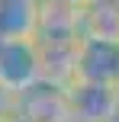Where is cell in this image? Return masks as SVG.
Here are the masks:
<instances>
[{
	"label": "cell",
	"instance_id": "obj_1",
	"mask_svg": "<svg viewBox=\"0 0 119 122\" xmlns=\"http://www.w3.org/2000/svg\"><path fill=\"white\" fill-rule=\"evenodd\" d=\"M0 84L23 97L36 84H42V51L36 39H6L0 48Z\"/></svg>",
	"mask_w": 119,
	"mask_h": 122
},
{
	"label": "cell",
	"instance_id": "obj_2",
	"mask_svg": "<svg viewBox=\"0 0 119 122\" xmlns=\"http://www.w3.org/2000/svg\"><path fill=\"white\" fill-rule=\"evenodd\" d=\"M71 122H119V87L113 84H74L64 90Z\"/></svg>",
	"mask_w": 119,
	"mask_h": 122
},
{
	"label": "cell",
	"instance_id": "obj_3",
	"mask_svg": "<svg viewBox=\"0 0 119 122\" xmlns=\"http://www.w3.org/2000/svg\"><path fill=\"white\" fill-rule=\"evenodd\" d=\"M74 80L84 84H119V39H81Z\"/></svg>",
	"mask_w": 119,
	"mask_h": 122
},
{
	"label": "cell",
	"instance_id": "obj_4",
	"mask_svg": "<svg viewBox=\"0 0 119 122\" xmlns=\"http://www.w3.org/2000/svg\"><path fill=\"white\" fill-rule=\"evenodd\" d=\"M64 90L68 87H55L48 80L36 84L23 97H16V116L26 119V122H71Z\"/></svg>",
	"mask_w": 119,
	"mask_h": 122
},
{
	"label": "cell",
	"instance_id": "obj_5",
	"mask_svg": "<svg viewBox=\"0 0 119 122\" xmlns=\"http://www.w3.org/2000/svg\"><path fill=\"white\" fill-rule=\"evenodd\" d=\"M81 39H84V16H81V6H64V3H48V0H42V16H39L36 42L77 45Z\"/></svg>",
	"mask_w": 119,
	"mask_h": 122
},
{
	"label": "cell",
	"instance_id": "obj_6",
	"mask_svg": "<svg viewBox=\"0 0 119 122\" xmlns=\"http://www.w3.org/2000/svg\"><path fill=\"white\" fill-rule=\"evenodd\" d=\"M42 0H0V36L3 39H36Z\"/></svg>",
	"mask_w": 119,
	"mask_h": 122
},
{
	"label": "cell",
	"instance_id": "obj_7",
	"mask_svg": "<svg viewBox=\"0 0 119 122\" xmlns=\"http://www.w3.org/2000/svg\"><path fill=\"white\" fill-rule=\"evenodd\" d=\"M81 16L84 39H119V0H90Z\"/></svg>",
	"mask_w": 119,
	"mask_h": 122
},
{
	"label": "cell",
	"instance_id": "obj_8",
	"mask_svg": "<svg viewBox=\"0 0 119 122\" xmlns=\"http://www.w3.org/2000/svg\"><path fill=\"white\" fill-rule=\"evenodd\" d=\"M13 116H16V97L0 84V122H6V119H13Z\"/></svg>",
	"mask_w": 119,
	"mask_h": 122
},
{
	"label": "cell",
	"instance_id": "obj_9",
	"mask_svg": "<svg viewBox=\"0 0 119 122\" xmlns=\"http://www.w3.org/2000/svg\"><path fill=\"white\" fill-rule=\"evenodd\" d=\"M48 3H64V6H87L90 0H48Z\"/></svg>",
	"mask_w": 119,
	"mask_h": 122
},
{
	"label": "cell",
	"instance_id": "obj_10",
	"mask_svg": "<svg viewBox=\"0 0 119 122\" xmlns=\"http://www.w3.org/2000/svg\"><path fill=\"white\" fill-rule=\"evenodd\" d=\"M6 122H26V119H19V116H13V119H6Z\"/></svg>",
	"mask_w": 119,
	"mask_h": 122
},
{
	"label": "cell",
	"instance_id": "obj_11",
	"mask_svg": "<svg viewBox=\"0 0 119 122\" xmlns=\"http://www.w3.org/2000/svg\"><path fill=\"white\" fill-rule=\"evenodd\" d=\"M3 42H6V39H3V36H0V48H3Z\"/></svg>",
	"mask_w": 119,
	"mask_h": 122
},
{
	"label": "cell",
	"instance_id": "obj_12",
	"mask_svg": "<svg viewBox=\"0 0 119 122\" xmlns=\"http://www.w3.org/2000/svg\"><path fill=\"white\" fill-rule=\"evenodd\" d=\"M116 87H119V84H116Z\"/></svg>",
	"mask_w": 119,
	"mask_h": 122
}]
</instances>
